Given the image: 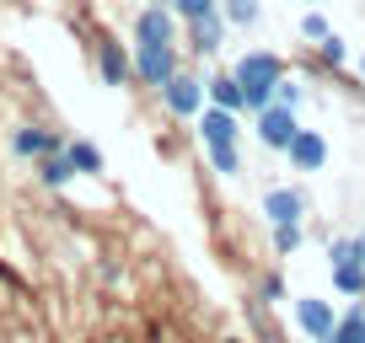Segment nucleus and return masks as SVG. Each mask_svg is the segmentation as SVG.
Returning a JSON list of instances; mask_svg holds the SVG:
<instances>
[{"instance_id": "obj_3", "label": "nucleus", "mask_w": 365, "mask_h": 343, "mask_svg": "<svg viewBox=\"0 0 365 343\" xmlns=\"http://www.w3.org/2000/svg\"><path fill=\"white\" fill-rule=\"evenodd\" d=\"M252 124H258V139L269 150H285L290 139H296V107H285V102H269L263 107V113H252Z\"/></svg>"}, {"instance_id": "obj_24", "label": "nucleus", "mask_w": 365, "mask_h": 343, "mask_svg": "<svg viewBox=\"0 0 365 343\" xmlns=\"http://www.w3.org/2000/svg\"><path fill=\"white\" fill-rule=\"evenodd\" d=\"M317 48H322V59H328V65H344V59H349V48H344V38H339V33H328Z\"/></svg>"}, {"instance_id": "obj_20", "label": "nucleus", "mask_w": 365, "mask_h": 343, "mask_svg": "<svg viewBox=\"0 0 365 343\" xmlns=\"http://www.w3.org/2000/svg\"><path fill=\"white\" fill-rule=\"evenodd\" d=\"M274 252H279V258L301 252V220H285V226H274Z\"/></svg>"}, {"instance_id": "obj_15", "label": "nucleus", "mask_w": 365, "mask_h": 343, "mask_svg": "<svg viewBox=\"0 0 365 343\" xmlns=\"http://www.w3.org/2000/svg\"><path fill=\"white\" fill-rule=\"evenodd\" d=\"M38 177H43L48 188H65L70 177H76V167H70L65 150H48V156H38Z\"/></svg>"}, {"instance_id": "obj_28", "label": "nucleus", "mask_w": 365, "mask_h": 343, "mask_svg": "<svg viewBox=\"0 0 365 343\" xmlns=\"http://www.w3.org/2000/svg\"><path fill=\"white\" fill-rule=\"evenodd\" d=\"M161 6H167V0H161Z\"/></svg>"}, {"instance_id": "obj_14", "label": "nucleus", "mask_w": 365, "mask_h": 343, "mask_svg": "<svg viewBox=\"0 0 365 343\" xmlns=\"http://www.w3.org/2000/svg\"><path fill=\"white\" fill-rule=\"evenodd\" d=\"M65 156H70V167H76V177H97V172L108 167V161H103V150L91 145V139H70V145H65Z\"/></svg>"}, {"instance_id": "obj_4", "label": "nucleus", "mask_w": 365, "mask_h": 343, "mask_svg": "<svg viewBox=\"0 0 365 343\" xmlns=\"http://www.w3.org/2000/svg\"><path fill=\"white\" fill-rule=\"evenodd\" d=\"M172 38H178V11L150 0L145 11L135 16V43H172Z\"/></svg>"}, {"instance_id": "obj_25", "label": "nucleus", "mask_w": 365, "mask_h": 343, "mask_svg": "<svg viewBox=\"0 0 365 343\" xmlns=\"http://www.w3.org/2000/svg\"><path fill=\"white\" fill-rule=\"evenodd\" d=\"M274 102H285V107H301V86H296V80H285V75H279V86H274Z\"/></svg>"}, {"instance_id": "obj_13", "label": "nucleus", "mask_w": 365, "mask_h": 343, "mask_svg": "<svg viewBox=\"0 0 365 343\" xmlns=\"http://www.w3.org/2000/svg\"><path fill=\"white\" fill-rule=\"evenodd\" d=\"M205 102L242 113V80H237V75H210V80H205Z\"/></svg>"}, {"instance_id": "obj_11", "label": "nucleus", "mask_w": 365, "mask_h": 343, "mask_svg": "<svg viewBox=\"0 0 365 343\" xmlns=\"http://www.w3.org/2000/svg\"><path fill=\"white\" fill-rule=\"evenodd\" d=\"M97 70H103L108 86H124V80L135 75V59H129L118 43H103V48H97Z\"/></svg>"}, {"instance_id": "obj_27", "label": "nucleus", "mask_w": 365, "mask_h": 343, "mask_svg": "<svg viewBox=\"0 0 365 343\" xmlns=\"http://www.w3.org/2000/svg\"><path fill=\"white\" fill-rule=\"evenodd\" d=\"M226 343H242V338H226Z\"/></svg>"}, {"instance_id": "obj_9", "label": "nucleus", "mask_w": 365, "mask_h": 343, "mask_svg": "<svg viewBox=\"0 0 365 343\" xmlns=\"http://www.w3.org/2000/svg\"><path fill=\"white\" fill-rule=\"evenodd\" d=\"M263 215H269V226L301 220V215H307V199H301L296 188H269V194H263Z\"/></svg>"}, {"instance_id": "obj_23", "label": "nucleus", "mask_w": 365, "mask_h": 343, "mask_svg": "<svg viewBox=\"0 0 365 343\" xmlns=\"http://www.w3.org/2000/svg\"><path fill=\"white\" fill-rule=\"evenodd\" d=\"M301 33H307V38H317V43H322V38H328L333 27H328V16H322V11H307V16H301Z\"/></svg>"}, {"instance_id": "obj_21", "label": "nucleus", "mask_w": 365, "mask_h": 343, "mask_svg": "<svg viewBox=\"0 0 365 343\" xmlns=\"http://www.w3.org/2000/svg\"><path fill=\"white\" fill-rule=\"evenodd\" d=\"M205 156H210V167L215 172H242V156H237V145H205Z\"/></svg>"}, {"instance_id": "obj_26", "label": "nucleus", "mask_w": 365, "mask_h": 343, "mask_svg": "<svg viewBox=\"0 0 365 343\" xmlns=\"http://www.w3.org/2000/svg\"><path fill=\"white\" fill-rule=\"evenodd\" d=\"M360 75H365V54H360Z\"/></svg>"}, {"instance_id": "obj_7", "label": "nucleus", "mask_w": 365, "mask_h": 343, "mask_svg": "<svg viewBox=\"0 0 365 343\" xmlns=\"http://www.w3.org/2000/svg\"><path fill=\"white\" fill-rule=\"evenodd\" d=\"M296 322H301V332L307 338H317V343H328L333 338V300H317V295H301L296 300Z\"/></svg>"}, {"instance_id": "obj_22", "label": "nucleus", "mask_w": 365, "mask_h": 343, "mask_svg": "<svg viewBox=\"0 0 365 343\" xmlns=\"http://www.w3.org/2000/svg\"><path fill=\"white\" fill-rule=\"evenodd\" d=\"M167 6L182 16V22H194V16H205V11H220V0H167Z\"/></svg>"}, {"instance_id": "obj_18", "label": "nucleus", "mask_w": 365, "mask_h": 343, "mask_svg": "<svg viewBox=\"0 0 365 343\" xmlns=\"http://www.w3.org/2000/svg\"><path fill=\"white\" fill-rule=\"evenodd\" d=\"M328 343H365V311H349V317L333 322V338Z\"/></svg>"}, {"instance_id": "obj_19", "label": "nucleus", "mask_w": 365, "mask_h": 343, "mask_svg": "<svg viewBox=\"0 0 365 343\" xmlns=\"http://www.w3.org/2000/svg\"><path fill=\"white\" fill-rule=\"evenodd\" d=\"M328 263H365V236H344L328 247Z\"/></svg>"}, {"instance_id": "obj_6", "label": "nucleus", "mask_w": 365, "mask_h": 343, "mask_svg": "<svg viewBox=\"0 0 365 343\" xmlns=\"http://www.w3.org/2000/svg\"><path fill=\"white\" fill-rule=\"evenodd\" d=\"M161 102H167L178 118H199V107H205V80H194V75L178 70V75L161 86Z\"/></svg>"}, {"instance_id": "obj_8", "label": "nucleus", "mask_w": 365, "mask_h": 343, "mask_svg": "<svg viewBox=\"0 0 365 343\" xmlns=\"http://www.w3.org/2000/svg\"><path fill=\"white\" fill-rule=\"evenodd\" d=\"M290 167L296 172H322V161H328V139L317 134V129H296V139L285 145Z\"/></svg>"}, {"instance_id": "obj_10", "label": "nucleus", "mask_w": 365, "mask_h": 343, "mask_svg": "<svg viewBox=\"0 0 365 343\" xmlns=\"http://www.w3.org/2000/svg\"><path fill=\"white\" fill-rule=\"evenodd\" d=\"M11 150L22 161H38V156H48V150H65V139L54 134V129H16L11 134Z\"/></svg>"}, {"instance_id": "obj_1", "label": "nucleus", "mask_w": 365, "mask_h": 343, "mask_svg": "<svg viewBox=\"0 0 365 343\" xmlns=\"http://www.w3.org/2000/svg\"><path fill=\"white\" fill-rule=\"evenodd\" d=\"M231 75L242 80V113H263V107L274 102V86L285 75V65H279V54H269V48H252V54L237 59Z\"/></svg>"}, {"instance_id": "obj_2", "label": "nucleus", "mask_w": 365, "mask_h": 343, "mask_svg": "<svg viewBox=\"0 0 365 343\" xmlns=\"http://www.w3.org/2000/svg\"><path fill=\"white\" fill-rule=\"evenodd\" d=\"M135 75L145 86H167L178 75V48L172 43H135Z\"/></svg>"}, {"instance_id": "obj_16", "label": "nucleus", "mask_w": 365, "mask_h": 343, "mask_svg": "<svg viewBox=\"0 0 365 343\" xmlns=\"http://www.w3.org/2000/svg\"><path fill=\"white\" fill-rule=\"evenodd\" d=\"M333 290L339 295H365V263H333Z\"/></svg>"}, {"instance_id": "obj_5", "label": "nucleus", "mask_w": 365, "mask_h": 343, "mask_svg": "<svg viewBox=\"0 0 365 343\" xmlns=\"http://www.w3.org/2000/svg\"><path fill=\"white\" fill-rule=\"evenodd\" d=\"M199 134H205V145H237V139H242V113L205 102V107H199Z\"/></svg>"}, {"instance_id": "obj_17", "label": "nucleus", "mask_w": 365, "mask_h": 343, "mask_svg": "<svg viewBox=\"0 0 365 343\" xmlns=\"http://www.w3.org/2000/svg\"><path fill=\"white\" fill-rule=\"evenodd\" d=\"M220 16H226L231 27H252L263 16V6L258 0H220Z\"/></svg>"}, {"instance_id": "obj_12", "label": "nucleus", "mask_w": 365, "mask_h": 343, "mask_svg": "<svg viewBox=\"0 0 365 343\" xmlns=\"http://www.w3.org/2000/svg\"><path fill=\"white\" fill-rule=\"evenodd\" d=\"M188 33H194V48H199V54H215L220 38H226V16H220V11H205V16H194V22H188Z\"/></svg>"}]
</instances>
